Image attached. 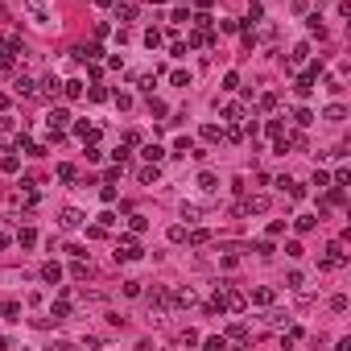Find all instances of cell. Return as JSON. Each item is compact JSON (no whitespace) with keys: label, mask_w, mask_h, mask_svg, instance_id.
<instances>
[{"label":"cell","mask_w":351,"mask_h":351,"mask_svg":"<svg viewBox=\"0 0 351 351\" xmlns=\"http://www.w3.org/2000/svg\"><path fill=\"white\" fill-rule=\"evenodd\" d=\"M140 256V244L132 236H120V244H116V261H136Z\"/></svg>","instance_id":"cell-1"},{"label":"cell","mask_w":351,"mask_h":351,"mask_svg":"<svg viewBox=\"0 0 351 351\" xmlns=\"http://www.w3.org/2000/svg\"><path fill=\"white\" fill-rule=\"evenodd\" d=\"M343 261H347L343 248H339V244H331V248H326V256H322V268H339Z\"/></svg>","instance_id":"cell-2"},{"label":"cell","mask_w":351,"mask_h":351,"mask_svg":"<svg viewBox=\"0 0 351 351\" xmlns=\"http://www.w3.org/2000/svg\"><path fill=\"white\" fill-rule=\"evenodd\" d=\"M58 223H62V227H79V223H83V215H79V211H62V215H58Z\"/></svg>","instance_id":"cell-3"},{"label":"cell","mask_w":351,"mask_h":351,"mask_svg":"<svg viewBox=\"0 0 351 351\" xmlns=\"http://www.w3.org/2000/svg\"><path fill=\"white\" fill-rule=\"evenodd\" d=\"M66 120H70V116H66V108H54V112H50V120H45V124H50V128H62Z\"/></svg>","instance_id":"cell-4"},{"label":"cell","mask_w":351,"mask_h":351,"mask_svg":"<svg viewBox=\"0 0 351 351\" xmlns=\"http://www.w3.org/2000/svg\"><path fill=\"white\" fill-rule=\"evenodd\" d=\"M215 174H198V190H203V194H211V190H215Z\"/></svg>","instance_id":"cell-5"},{"label":"cell","mask_w":351,"mask_h":351,"mask_svg":"<svg viewBox=\"0 0 351 351\" xmlns=\"http://www.w3.org/2000/svg\"><path fill=\"white\" fill-rule=\"evenodd\" d=\"M62 91H66V99H79V95H83V83L70 79V83H62Z\"/></svg>","instance_id":"cell-6"},{"label":"cell","mask_w":351,"mask_h":351,"mask_svg":"<svg viewBox=\"0 0 351 351\" xmlns=\"http://www.w3.org/2000/svg\"><path fill=\"white\" fill-rule=\"evenodd\" d=\"M42 277H45V281H54V285H58V281H62V268H58V264L50 261V264H45V268H42Z\"/></svg>","instance_id":"cell-7"},{"label":"cell","mask_w":351,"mask_h":351,"mask_svg":"<svg viewBox=\"0 0 351 351\" xmlns=\"http://www.w3.org/2000/svg\"><path fill=\"white\" fill-rule=\"evenodd\" d=\"M161 157H166V149H161V145H145V161H153V166H157Z\"/></svg>","instance_id":"cell-8"},{"label":"cell","mask_w":351,"mask_h":351,"mask_svg":"<svg viewBox=\"0 0 351 351\" xmlns=\"http://www.w3.org/2000/svg\"><path fill=\"white\" fill-rule=\"evenodd\" d=\"M252 302L256 306H268V302H273V289H252Z\"/></svg>","instance_id":"cell-9"},{"label":"cell","mask_w":351,"mask_h":351,"mask_svg":"<svg viewBox=\"0 0 351 351\" xmlns=\"http://www.w3.org/2000/svg\"><path fill=\"white\" fill-rule=\"evenodd\" d=\"M174 306H194V294L190 289H178V294H174Z\"/></svg>","instance_id":"cell-10"},{"label":"cell","mask_w":351,"mask_h":351,"mask_svg":"<svg viewBox=\"0 0 351 351\" xmlns=\"http://www.w3.org/2000/svg\"><path fill=\"white\" fill-rule=\"evenodd\" d=\"M17 240H21V248H33V244H38V231H33V227H25Z\"/></svg>","instance_id":"cell-11"},{"label":"cell","mask_w":351,"mask_h":351,"mask_svg":"<svg viewBox=\"0 0 351 351\" xmlns=\"http://www.w3.org/2000/svg\"><path fill=\"white\" fill-rule=\"evenodd\" d=\"M306 54H310V45H298L294 54H289V66H298V62H306Z\"/></svg>","instance_id":"cell-12"},{"label":"cell","mask_w":351,"mask_h":351,"mask_svg":"<svg viewBox=\"0 0 351 351\" xmlns=\"http://www.w3.org/2000/svg\"><path fill=\"white\" fill-rule=\"evenodd\" d=\"M343 116H347V112L339 108V103H331V108H326V120H331V124H339V120H343Z\"/></svg>","instance_id":"cell-13"},{"label":"cell","mask_w":351,"mask_h":351,"mask_svg":"<svg viewBox=\"0 0 351 351\" xmlns=\"http://www.w3.org/2000/svg\"><path fill=\"white\" fill-rule=\"evenodd\" d=\"M294 227H298V231H310V227H314V215H298Z\"/></svg>","instance_id":"cell-14"},{"label":"cell","mask_w":351,"mask_h":351,"mask_svg":"<svg viewBox=\"0 0 351 351\" xmlns=\"http://www.w3.org/2000/svg\"><path fill=\"white\" fill-rule=\"evenodd\" d=\"M140 182H157V166H153V161H149V166L140 170Z\"/></svg>","instance_id":"cell-15"},{"label":"cell","mask_w":351,"mask_h":351,"mask_svg":"<svg viewBox=\"0 0 351 351\" xmlns=\"http://www.w3.org/2000/svg\"><path fill=\"white\" fill-rule=\"evenodd\" d=\"M153 79H157V75H136V87H140V91H153Z\"/></svg>","instance_id":"cell-16"},{"label":"cell","mask_w":351,"mask_h":351,"mask_svg":"<svg viewBox=\"0 0 351 351\" xmlns=\"http://www.w3.org/2000/svg\"><path fill=\"white\" fill-rule=\"evenodd\" d=\"M17 95H33V79H17Z\"/></svg>","instance_id":"cell-17"},{"label":"cell","mask_w":351,"mask_h":351,"mask_svg":"<svg viewBox=\"0 0 351 351\" xmlns=\"http://www.w3.org/2000/svg\"><path fill=\"white\" fill-rule=\"evenodd\" d=\"M0 314H4V318H17L21 306H17V302H4V306H0Z\"/></svg>","instance_id":"cell-18"},{"label":"cell","mask_w":351,"mask_h":351,"mask_svg":"<svg viewBox=\"0 0 351 351\" xmlns=\"http://www.w3.org/2000/svg\"><path fill=\"white\" fill-rule=\"evenodd\" d=\"M203 136H207V140H219V136H223V128H219V124H207Z\"/></svg>","instance_id":"cell-19"},{"label":"cell","mask_w":351,"mask_h":351,"mask_svg":"<svg viewBox=\"0 0 351 351\" xmlns=\"http://www.w3.org/2000/svg\"><path fill=\"white\" fill-rule=\"evenodd\" d=\"M145 45H149V50H153V45H161V29H149V33H145Z\"/></svg>","instance_id":"cell-20"},{"label":"cell","mask_w":351,"mask_h":351,"mask_svg":"<svg viewBox=\"0 0 351 351\" xmlns=\"http://www.w3.org/2000/svg\"><path fill=\"white\" fill-rule=\"evenodd\" d=\"M174 87H190V75H186V70H174Z\"/></svg>","instance_id":"cell-21"},{"label":"cell","mask_w":351,"mask_h":351,"mask_svg":"<svg viewBox=\"0 0 351 351\" xmlns=\"http://www.w3.org/2000/svg\"><path fill=\"white\" fill-rule=\"evenodd\" d=\"M174 149H178V157H186V153H190V136H178V145H174Z\"/></svg>","instance_id":"cell-22"},{"label":"cell","mask_w":351,"mask_h":351,"mask_svg":"<svg viewBox=\"0 0 351 351\" xmlns=\"http://www.w3.org/2000/svg\"><path fill=\"white\" fill-rule=\"evenodd\" d=\"M128 227H132V231H145V227H149V219H145V215H132V223H128Z\"/></svg>","instance_id":"cell-23"}]
</instances>
